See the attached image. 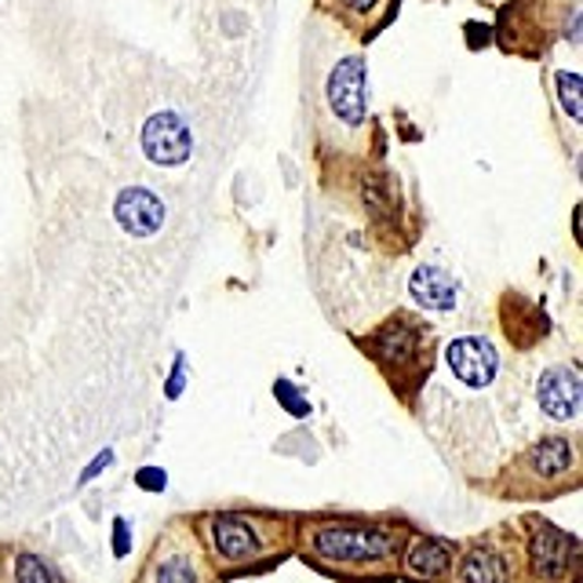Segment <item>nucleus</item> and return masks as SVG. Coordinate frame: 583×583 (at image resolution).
Instances as JSON below:
<instances>
[{"mask_svg": "<svg viewBox=\"0 0 583 583\" xmlns=\"http://www.w3.org/2000/svg\"><path fill=\"white\" fill-rule=\"evenodd\" d=\"M325 107L328 117L347 132H358L364 124V59L358 51L339 55L336 66L325 77Z\"/></svg>", "mask_w": 583, "mask_h": 583, "instance_id": "nucleus-1", "label": "nucleus"}, {"mask_svg": "<svg viewBox=\"0 0 583 583\" xmlns=\"http://www.w3.org/2000/svg\"><path fill=\"white\" fill-rule=\"evenodd\" d=\"M314 547L332 561H372L390 550V536L364 525H332L314 536Z\"/></svg>", "mask_w": 583, "mask_h": 583, "instance_id": "nucleus-2", "label": "nucleus"}, {"mask_svg": "<svg viewBox=\"0 0 583 583\" xmlns=\"http://www.w3.org/2000/svg\"><path fill=\"white\" fill-rule=\"evenodd\" d=\"M142 150L158 164H183L190 158V128L179 113H153L142 128Z\"/></svg>", "mask_w": 583, "mask_h": 583, "instance_id": "nucleus-3", "label": "nucleus"}, {"mask_svg": "<svg viewBox=\"0 0 583 583\" xmlns=\"http://www.w3.org/2000/svg\"><path fill=\"white\" fill-rule=\"evenodd\" d=\"M449 369L467 383V387H488V383L496 380L499 358H496L493 343L467 336V339H456L449 347Z\"/></svg>", "mask_w": 583, "mask_h": 583, "instance_id": "nucleus-4", "label": "nucleus"}, {"mask_svg": "<svg viewBox=\"0 0 583 583\" xmlns=\"http://www.w3.org/2000/svg\"><path fill=\"white\" fill-rule=\"evenodd\" d=\"M113 215L132 237H150L161 231L164 223V204L158 201V194L142 190V186H128V190L117 194V204H113Z\"/></svg>", "mask_w": 583, "mask_h": 583, "instance_id": "nucleus-5", "label": "nucleus"}, {"mask_svg": "<svg viewBox=\"0 0 583 583\" xmlns=\"http://www.w3.org/2000/svg\"><path fill=\"white\" fill-rule=\"evenodd\" d=\"M539 405L555 420H572L580 409V380L572 369H550L539 380Z\"/></svg>", "mask_w": 583, "mask_h": 583, "instance_id": "nucleus-6", "label": "nucleus"}, {"mask_svg": "<svg viewBox=\"0 0 583 583\" xmlns=\"http://www.w3.org/2000/svg\"><path fill=\"white\" fill-rule=\"evenodd\" d=\"M412 296L420 307H431V310H449L456 303V281L445 274L442 266H420L409 281Z\"/></svg>", "mask_w": 583, "mask_h": 583, "instance_id": "nucleus-7", "label": "nucleus"}, {"mask_svg": "<svg viewBox=\"0 0 583 583\" xmlns=\"http://www.w3.org/2000/svg\"><path fill=\"white\" fill-rule=\"evenodd\" d=\"M572 555V539L561 536L558 529L544 525L536 533V544H533V561H536V572L544 580H558L561 569H566V561Z\"/></svg>", "mask_w": 583, "mask_h": 583, "instance_id": "nucleus-8", "label": "nucleus"}, {"mask_svg": "<svg viewBox=\"0 0 583 583\" xmlns=\"http://www.w3.org/2000/svg\"><path fill=\"white\" fill-rule=\"evenodd\" d=\"M215 547L223 558L245 561L259 550V539H256L252 529H248V522H241V518H215Z\"/></svg>", "mask_w": 583, "mask_h": 583, "instance_id": "nucleus-9", "label": "nucleus"}, {"mask_svg": "<svg viewBox=\"0 0 583 583\" xmlns=\"http://www.w3.org/2000/svg\"><path fill=\"white\" fill-rule=\"evenodd\" d=\"M529 463H533L536 474H561L572 467V449L566 437H544L539 445H533V452H529Z\"/></svg>", "mask_w": 583, "mask_h": 583, "instance_id": "nucleus-10", "label": "nucleus"}, {"mask_svg": "<svg viewBox=\"0 0 583 583\" xmlns=\"http://www.w3.org/2000/svg\"><path fill=\"white\" fill-rule=\"evenodd\" d=\"M460 580L463 583H504V561L488 550H471L463 558V569H460Z\"/></svg>", "mask_w": 583, "mask_h": 583, "instance_id": "nucleus-11", "label": "nucleus"}, {"mask_svg": "<svg viewBox=\"0 0 583 583\" xmlns=\"http://www.w3.org/2000/svg\"><path fill=\"white\" fill-rule=\"evenodd\" d=\"M445 561H449L445 547L434 544V539H423V544H415V550L409 555V569L415 576H437V572L445 569Z\"/></svg>", "mask_w": 583, "mask_h": 583, "instance_id": "nucleus-12", "label": "nucleus"}, {"mask_svg": "<svg viewBox=\"0 0 583 583\" xmlns=\"http://www.w3.org/2000/svg\"><path fill=\"white\" fill-rule=\"evenodd\" d=\"M336 12L347 18L350 26H369L372 18L380 15V4L383 0H328Z\"/></svg>", "mask_w": 583, "mask_h": 583, "instance_id": "nucleus-13", "label": "nucleus"}, {"mask_svg": "<svg viewBox=\"0 0 583 583\" xmlns=\"http://www.w3.org/2000/svg\"><path fill=\"white\" fill-rule=\"evenodd\" d=\"M558 96H561V102H566V113L572 121H583V102H580V77L576 73H558Z\"/></svg>", "mask_w": 583, "mask_h": 583, "instance_id": "nucleus-14", "label": "nucleus"}, {"mask_svg": "<svg viewBox=\"0 0 583 583\" xmlns=\"http://www.w3.org/2000/svg\"><path fill=\"white\" fill-rule=\"evenodd\" d=\"M18 583H51L45 561L37 555H18Z\"/></svg>", "mask_w": 583, "mask_h": 583, "instance_id": "nucleus-15", "label": "nucleus"}, {"mask_svg": "<svg viewBox=\"0 0 583 583\" xmlns=\"http://www.w3.org/2000/svg\"><path fill=\"white\" fill-rule=\"evenodd\" d=\"M161 583H194V572L183 566V561H169L161 569Z\"/></svg>", "mask_w": 583, "mask_h": 583, "instance_id": "nucleus-16", "label": "nucleus"}, {"mask_svg": "<svg viewBox=\"0 0 583 583\" xmlns=\"http://www.w3.org/2000/svg\"><path fill=\"white\" fill-rule=\"evenodd\" d=\"M113 547H117V555L128 550V529H124L121 522H117V533H113Z\"/></svg>", "mask_w": 583, "mask_h": 583, "instance_id": "nucleus-17", "label": "nucleus"}, {"mask_svg": "<svg viewBox=\"0 0 583 583\" xmlns=\"http://www.w3.org/2000/svg\"><path fill=\"white\" fill-rule=\"evenodd\" d=\"M139 485H150V488H161L164 485V474H158V471H150V474H139Z\"/></svg>", "mask_w": 583, "mask_h": 583, "instance_id": "nucleus-18", "label": "nucleus"}]
</instances>
